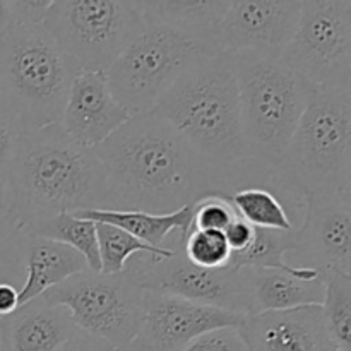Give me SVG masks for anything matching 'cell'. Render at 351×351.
Segmentation results:
<instances>
[{
  "label": "cell",
  "mask_w": 351,
  "mask_h": 351,
  "mask_svg": "<svg viewBox=\"0 0 351 351\" xmlns=\"http://www.w3.org/2000/svg\"><path fill=\"white\" fill-rule=\"evenodd\" d=\"M93 153L105 170V209L170 215L208 195L228 197L219 175L151 112L132 117Z\"/></svg>",
  "instance_id": "cell-1"
},
{
  "label": "cell",
  "mask_w": 351,
  "mask_h": 351,
  "mask_svg": "<svg viewBox=\"0 0 351 351\" xmlns=\"http://www.w3.org/2000/svg\"><path fill=\"white\" fill-rule=\"evenodd\" d=\"M151 113L170 123L219 175L228 195L243 187L273 189L276 184V171L254 163L247 151L239 84L230 53L195 60Z\"/></svg>",
  "instance_id": "cell-2"
},
{
  "label": "cell",
  "mask_w": 351,
  "mask_h": 351,
  "mask_svg": "<svg viewBox=\"0 0 351 351\" xmlns=\"http://www.w3.org/2000/svg\"><path fill=\"white\" fill-rule=\"evenodd\" d=\"M106 208L105 170L60 123L21 137L10 171L9 215L21 232L62 213Z\"/></svg>",
  "instance_id": "cell-3"
},
{
  "label": "cell",
  "mask_w": 351,
  "mask_h": 351,
  "mask_svg": "<svg viewBox=\"0 0 351 351\" xmlns=\"http://www.w3.org/2000/svg\"><path fill=\"white\" fill-rule=\"evenodd\" d=\"M77 74L43 24L14 26L0 40V101L24 134L60 123Z\"/></svg>",
  "instance_id": "cell-4"
},
{
  "label": "cell",
  "mask_w": 351,
  "mask_h": 351,
  "mask_svg": "<svg viewBox=\"0 0 351 351\" xmlns=\"http://www.w3.org/2000/svg\"><path fill=\"white\" fill-rule=\"evenodd\" d=\"M230 55L250 160L278 171L315 86L308 84L281 58L247 51Z\"/></svg>",
  "instance_id": "cell-5"
},
{
  "label": "cell",
  "mask_w": 351,
  "mask_h": 351,
  "mask_svg": "<svg viewBox=\"0 0 351 351\" xmlns=\"http://www.w3.org/2000/svg\"><path fill=\"white\" fill-rule=\"evenodd\" d=\"M278 175L302 197L351 192V88H314Z\"/></svg>",
  "instance_id": "cell-6"
},
{
  "label": "cell",
  "mask_w": 351,
  "mask_h": 351,
  "mask_svg": "<svg viewBox=\"0 0 351 351\" xmlns=\"http://www.w3.org/2000/svg\"><path fill=\"white\" fill-rule=\"evenodd\" d=\"M206 55L218 51L173 27L146 23L106 71V81L113 98L130 115H144L153 112L180 75Z\"/></svg>",
  "instance_id": "cell-7"
},
{
  "label": "cell",
  "mask_w": 351,
  "mask_h": 351,
  "mask_svg": "<svg viewBox=\"0 0 351 351\" xmlns=\"http://www.w3.org/2000/svg\"><path fill=\"white\" fill-rule=\"evenodd\" d=\"M43 26L79 72H106L146 23L137 2L53 0Z\"/></svg>",
  "instance_id": "cell-8"
},
{
  "label": "cell",
  "mask_w": 351,
  "mask_h": 351,
  "mask_svg": "<svg viewBox=\"0 0 351 351\" xmlns=\"http://www.w3.org/2000/svg\"><path fill=\"white\" fill-rule=\"evenodd\" d=\"M144 293L123 269L119 274L84 271L45 291L50 305L64 307L77 329L125 351L136 338L144 314Z\"/></svg>",
  "instance_id": "cell-9"
},
{
  "label": "cell",
  "mask_w": 351,
  "mask_h": 351,
  "mask_svg": "<svg viewBox=\"0 0 351 351\" xmlns=\"http://www.w3.org/2000/svg\"><path fill=\"white\" fill-rule=\"evenodd\" d=\"M171 247L170 257L136 254L129 259L125 271L144 291L170 295L245 317L254 314L252 269H206L185 257L178 237Z\"/></svg>",
  "instance_id": "cell-10"
},
{
  "label": "cell",
  "mask_w": 351,
  "mask_h": 351,
  "mask_svg": "<svg viewBox=\"0 0 351 351\" xmlns=\"http://www.w3.org/2000/svg\"><path fill=\"white\" fill-rule=\"evenodd\" d=\"M281 60L315 88H351V2H302Z\"/></svg>",
  "instance_id": "cell-11"
},
{
  "label": "cell",
  "mask_w": 351,
  "mask_h": 351,
  "mask_svg": "<svg viewBox=\"0 0 351 351\" xmlns=\"http://www.w3.org/2000/svg\"><path fill=\"white\" fill-rule=\"evenodd\" d=\"M288 266L351 274V192L304 195V215L291 233Z\"/></svg>",
  "instance_id": "cell-12"
},
{
  "label": "cell",
  "mask_w": 351,
  "mask_h": 351,
  "mask_svg": "<svg viewBox=\"0 0 351 351\" xmlns=\"http://www.w3.org/2000/svg\"><path fill=\"white\" fill-rule=\"evenodd\" d=\"M245 315L170 295L144 293V314L136 338L125 351H182L216 329H240Z\"/></svg>",
  "instance_id": "cell-13"
},
{
  "label": "cell",
  "mask_w": 351,
  "mask_h": 351,
  "mask_svg": "<svg viewBox=\"0 0 351 351\" xmlns=\"http://www.w3.org/2000/svg\"><path fill=\"white\" fill-rule=\"evenodd\" d=\"M302 2L291 0H242L230 2L218 26L221 53H247L281 58L293 38Z\"/></svg>",
  "instance_id": "cell-14"
},
{
  "label": "cell",
  "mask_w": 351,
  "mask_h": 351,
  "mask_svg": "<svg viewBox=\"0 0 351 351\" xmlns=\"http://www.w3.org/2000/svg\"><path fill=\"white\" fill-rule=\"evenodd\" d=\"M130 119L113 98L106 72L81 71L72 81L60 127L75 144L93 149Z\"/></svg>",
  "instance_id": "cell-15"
},
{
  "label": "cell",
  "mask_w": 351,
  "mask_h": 351,
  "mask_svg": "<svg viewBox=\"0 0 351 351\" xmlns=\"http://www.w3.org/2000/svg\"><path fill=\"white\" fill-rule=\"evenodd\" d=\"M239 332L247 351H336L321 305L249 315Z\"/></svg>",
  "instance_id": "cell-16"
},
{
  "label": "cell",
  "mask_w": 351,
  "mask_h": 351,
  "mask_svg": "<svg viewBox=\"0 0 351 351\" xmlns=\"http://www.w3.org/2000/svg\"><path fill=\"white\" fill-rule=\"evenodd\" d=\"M75 329L64 307L38 297L0 317V341L3 351H57Z\"/></svg>",
  "instance_id": "cell-17"
},
{
  "label": "cell",
  "mask_w": 351,
  "mask_h": 351,
  "mask_svg": "<svg viewBox=\"0 0 351 351\" xmlns=\"http://www.w3.org/2000/svg\"><path fill=\"white\" fill-rule=\"evenodd\" d=\"M23 263L26 280L19 288V305L41 297L74 274L89 271L84 257L74 249L33 235L24 240Z\"/></svg>",
  "instance_id": "cell-18"
},
{
  "label": "cell",
  "mask_w": 351,
  "mask_h": 351,
  "mask_svg": "<svg viewBox=\"0 0 351 351\" xmlns=\"http://www.w3.org/2000/svg\"><path fill=\"white\" fill-rule=\"evenodd\" d=\"M144 23L163 24L202 41L213 50L218 48V26L228 10L225 0H199V2H137Z\"/></svg>",
  "instance_id": "cell-19"
},
{
  "label": "cell",
  "mask_w": 351,
  "mask_h": 351,
  "mask_svg": "<svg viewBox=\"0 0 351 351\" xmlns=\"http://www.w3.org/2000/svg\"><path fill=\"white\" fill-rule=\"evenodd\" d=\"M322 302L324 278L300 280L283 271L252 269L254 314L322 305Z\"/></svg>",
  "instance_id": "cell-20"
},
{
  "label": "cell",
  "mask_w": 351,
  "mask_h": 351,
  "mask_svg": "<svg viewBox=\"0 0 351 351\" xmlns=\"http://www.w3.org/2000/svg\"><path fill=\"white\" fill-rule=\"evenodd\" d=\"M192 208L194 204H187L170 215H151V213L143 211H112V209H93V211H79L74 215L79 218L91 219L95 223H108V225L130 233L149 247L165 249L163 243L167 242L171 232H178L180 239L187 235L192 223Z\"/></svg>",
  "instance_id": "cell-21"
},
{
  "label": "cell",
  "mask_w": 351,
  "mask_h": 351,
  "mask_svg": "<svg viewBox=\"0 0 351 351\" xmlns=\"http://www.w3.org/2000/svg\"><path fill=\"white\" fill-rule=\"evenodd\" d=\"M291 233L293 232H276V230L256 228V237L252 243L243 252L233 254L230 266L232 269H276L283 273H290L300 280H315L321 274L314 269L288 266L285 257L291 250Z\"/></svg>",
  "instance_id": "cell-22"
},
{
  "label": "cell",
  "mask_w": 351,
  "mask_h": 351,
  "mask_svg": "<svg viewBox=\"0 0 351 351\" xmlns=\"http://www.w3.org/2000/svg\"><path fill=\"white\" fill-rule=\"evenodd\" d=\"M237 215L256 228L293 232L295 223L290 206L274 191L261 185L243 187L228 195Z\"/></svg>",
  "instance_id": "cell-23"
},
{
  "label": "cell",
  "mask_w": 351,
  "mask_h": 351,
  "mask_svg": "<svg viewBox=\"0 0 351 351\" xmlns=\"http://www.w3.org/2000/svg\"><path fill=\"white\" fill-rule=\"evenodd\" d=\"M24 235L41 237L71 247L84 257L88 269L99 273V252L98 237H96V223L75 216L74 213H62L55 218L47 219L40 225L33 226Z\"/></svg>",
  "instance_id": "cell-24"
},
{
  "label": "cell",
  "mask_w": 351,
  "mask_h": 351,
  "mask_svg": "<svg viewBox=\"0 0 351 351\" xmlns=\"http://www.w3.org/2000/svg\"><path fill=\"white\" fill-rule=\"evenodd\" d=\"M321 307L326 331L336 351H351V274H326Z\"/></svg>",
  "instance_id": "cell-25"
},
{
  "label": "cell",
  "mask_w": 351,
  "mask_h": 351,
  "mask_svg": "<svg viewBox=\"0 0 351 351\" xmlns=\"http://www.w3.org/2000/svg\"><path fill=\"white\" fill-rule=\"evenodd\" d=\"M96 237H98L99 273L103 274L123 273L129 259L136 254H153L158 257H170L173 254L171 245L165 249H154L108 223H96Z\"/></svg>",
  "instance_id": "cell-26"
},
{
  "label": "cell",
  "mask_w": 351,
  "mask_h": 351,
  "mask_svg": "<svg viewBox=\"0 0 351 351\" xmlns=\"http://www.w3.org/2000/svg\"><path fill=\"white\" fill-rule=\"evenodd\" d=\"M180 243L185 257L195 266L206 269H223L230 266L232 250L223 232L189 230L187 235L180 239Z\"/></svg>",
  "instance_id": "cell-27"
},
{
  "label": "cell",
  "mask_w": 351,
  "mask_h": 351,
  "mask_svg": "<svg viewBox=\"0 0 351 351\" xmlns=\"http://www.w3.org/2000/svg\"><path fill=\"white\" fill-rule=\"evenodd\" d=\"M24 240L26 235L17 228L9 211L0 206V283L16 287L24 273Z\"/></svg>",
  "instance_id": "cell-28"
},
{
  "label": "cell",
  "mask_w": 351,
  "mask_h": 351,
  "mask_svg": "<svg viewBox=\"0 0 351 351\" xmlns=\"http://www.w3.org/2000/svg\"><path fill=\"white\" fill-rule=\"evenodd\" d=\"M23 134L19 120L0 101V206L7 211H9L10 171Z\"/></svg>",
  "instance_id": "cell-29"
},
{
  "label": "cell",
  "mask_w": 351,
  "mask_h": 351,
  "mask_svg": "<svg viewBox=\"0 0 351 351\" xmlns=\"http://www.w3.org/2000/svg\"><path fill=\"white\" fill-rule=\"evenodd\" d=\"M237 211L225 195H208L194 202L191 230L225 232L237 218Z\"/></svg>",
  "instance_id": "cell-30"
},
{
  "label": "cell",
  "mask_w": 351,
  "mask_h": 351,
  "mask_svg": "<svg viewBox=\"0 0 351 351\" xmlns=\"http://www.w3.org/2000/svg\"><path fill=\"white\" fill-rule=\"evenodd\" d=\"M182 351H247L239 329L225 328L206 332Z\"/></svg>",
  "instance_id": "cell-31"
},
{
  "label": "cell",
  "mask_w": 351,
  "mask_h": 351,
  "mask_svg": "<svg viewBox=\"0 0 351 351\" xmlns=\"http://www.w3.org/2000/svg\"><path fill=\"white\" fill-rule=\"evenodd\" d=\"M51 2L48 0H31V2H12V12L14 19H16V26H38V24L45 23L48 9H50Z\"/></svg>",
  "instance_id": "cell-32"
},
{
  "label": "cell",
  "mask_w": 351,
  "mask_h": 351,
  "mask_svg": "<svg viewBox=\"0 0 351 351\" xmlns=\"http://www.w3.org/2000/svg\"><path fill=\"white\" fill-rule=\"evenodd\" d=\"M223 233H225V239L228 242V247L233 256V254L243 252L252 243L254 237H256V226H252L245 219L237 216Z\"/></svg>",
  "instance_id": "cell-33"
},
{
  "label": "cell",
  "mask_w": 351,
  "mask_h": 351,
  "mask_svg": "<svg viewBox=\"0 0 351 351\" xmlns=\"http://www.w3.org/2000/svg\"><path fill=\"white\" fill-rule=\"evenodd\" d=\"M57 351H117L105 339L96 338V336L88 335V332L75 329L71 338L64 343Z\"/></svg>",
  "instance_id": "cell-34"
},
{
  "label": "cell",
  "mask_w": 351,
  "mask_h": 351,
  "mask_svg": "<svg viewBox=\"0 0 351 351\" xmlns=\"http://www.w3.org/2000/svg\"><path fill=\"white\" fill-rule=\"evenodd\" d=\"M19 307V288L9 283H0V317L12 314Z\"/></svg>",
  "instance_id": "cell-35"
},
{
  "label": "cell",
  "mask_w": 351,
  "mask_h": 351,
  "mask_svg": "<svg viewBox=\"0 0 351 351\" xmlns=\"http://www.w3.org/2000/svg\"><path fill=\"white\" fill-rule=\"evenodd\" d=\"M14 26H16V19H14L12 2L0 0V40H2Z\"/></svg>",
  "instance_id": "cell-36"
},
{
  "label": "cell",
  "mask_w": 351,
  "mask_h": 351,
  "mask_svg": "<svg viewBox=\"0 0 351 351\" xmlns=\"http://www.w3.org/2000/svg\"><path fill=\"white\" fill-rule=\"evenodd\" d=\"M0 351H3V348H2V341H0Z\"/></svg>",
  "instance_id": "cell-37"
}]
</instances>
